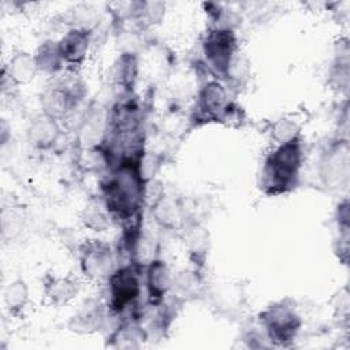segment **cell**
<instances>
[{"mask_svg": "<svg viewBox=\"0 0 350 350\" xmlns=\"http://www.w3.org/2000/svg\"><path fill=\"white\" fill-rule=\"evenodd\" d=\"M145 196L142 156H124L115 161L101 183V198L111 219L122 223L123 230L139 227Z\"/></svg>", "mask_w": 350, "mask_h": 350, "instance_id": "6da1fadb", "label": "cell"}, {"mask_svg": "<svg viewBox=\"0 0 350 350\" xmlns=\"http://www.w3.org/2000/svg\"><path fill=\"white\" fill-rule=\"evenodd\" d=\"M304 163L301 135L278 144L264 159L260 187L265 196L278 197L293 191L299 183Z\"/></svg>", "mask_w": 350, "mask_h": 350, "instance_id": "7a4b0ae2", "label": "cell"}, {"mask_svg": "<svg viewBox=\"0 0 350 350\" xmlns=\"http://www.w3.org/2000/svg\"><path fill=\"white\" fill-rule=\"evenodd\" d=\"M202 55L216 79H228L238 57V38L231 26L215 25L204 36Z\"/></svg>", "mask_w": 350, "mask_h": 350, "instance_id": "3957f363", "label": "cell"}, {"mask_svg": "<svg viewBox=\"0 0 350 350\" xmlns=\"http://www.w3.org/2000/svg\"><path fill=\"white\" fill-rule=\"evenodd\" d=\"M260 325L262 327L267 339L280 347L290 346L297 338L302 319L295 306L287 301H278L268 305L258 314Z\"/></svg>", "mask_w": 350, "mask_h": 350, "instance_id": "277c9868", "label": "cell"}, {"mask_svg": "<svg viewBox=\"0 0 350 350\" xmlns=\"http://www.w3.org/2000/svg\"><path fill=\"white\" fill-rule=\"evenodd\" d=\"M107 283V308L112 314H123L126 310L135 306L141 295L139 267L137 262H127L115 268Z\"/></svg>", "mask_w": 350, "mask_h": 350, "instance_id": "5b68a950", "label": "cell"}, {"mask_svg": "<svg viewBox=\"0 0 350 350\" xmlns=\"http://www.w3.org/2000/svg\"><path fill=\"white\" fill-rule=\"evenodd\" d=\"M319 176L328 190L342 191L350 179V148L347 138L332 141L321 153L319 161Z\"/></svg>", "mask_w": 350, "mask_h": 350, "instance_id": "8992f818", "label": "cell"}, {"mask_svg": "<svg viewBox=\"0 0 350 350\" xmlns=\"http://www.w3.org/2000/svg\"><path fill=\"white\" fill-rule=\"evenodd\" d=\"M82 275L92 282L108 280L115 271V256L111 245L101 239H86L78 250Z\"/></svg>", "mask_w": 350, "mask_h": 350, "instance_id": "52a82bcc", "label": "cell"}, {"mask_svg": "<svg viewBox=\"0 0 350 350\" xmlns=\"http://www.w3.org/2000/svg\"><path fill=\"white\" fill-rule=\"evenodd\" d=\"M83 96L85 86L79 81L59 82L49 86L44 90L40 98L42 113L60 120L78 105Z\"/></svg>", "mask_w": 350, "mask_h": 350, "instance_id": "ba28073f", "label": "cell"}, {"mask_svg": "<svg viewBox=\"0 0 350 350\" xmlns=\"http://www.w3.org/2000/svg\"><path fill=\"white\" fill-rule=\"evenodd\" d=\"M197 120L221 122L232 113L226 86L219 79L206 81L197 93Z\"/></svg>", "mask_w": 350, "mask_h": 350, "instance_id": "9c48e42d", "label": "cell"}, {"mask_svg": "<svg viewBox=\"0 0 350 350\" xmlns=\"http://www.w3.org/2000/svg\"><path fill=\"white\" fill-rule=\"evenodd\" d=\"M108 134V112L100 105H92L83 115L78 130L77 142L81 149H94L104 145Z\"/></svg>", "mask_w": 350, "mask_h": 350, "instance_id": "30bf717a", "label": "cell"}, {"mask_svg": "<svg viewBox=\"0 0 350 350\" xmlns=\"http://www.w3.org/2000/svg\"><path fill=\"white\" fill-rule=\"evenodd\" d=\"M172 275L167 262L161 258H152L145 265V286L148 301L152 306H160L172 287Z\"/></svg>", "mask_w": 350, "mask_h": 350, "instance_id": "8fae6325", "label": "cell"}, {"mask_svg": "<svg viewBox=\"0 0 350 350\" xmlns=\"http://www.w3.org/2000/svg\"><path fill=\"white\" fill-rule=\"evenodd\" d=\"M92 42V30L71 27L59 41L62 60L68 67H81L88 57Z\"/></svg>", "mask_w": 350, "mask_h": 350, "instance_id": "7c38bea8", "label": "cell"}, {"mask_svg": "<svg viewBox=\"0 0 350 350\" xmlns=\"http://www.w3.org/2000/svg\"><path fill=\"white\" fill-rule=\"evenodd\" d=\"M183 241L187 257L193 264L194 271L201 275L205 268L211 249L209 231L200 223H190L185 228Z\"/></svg>", "mask_w": 350, "mask_h": 350, "instance_id": "4fadbf2b", "label": "cell"}, {"mask_svg": "<svg viewBox=\"0 0 350 350\" xmlns=\"http://www.w3.org/2000/svg\"><path fill=\"white\" fill-rule=\"evenodd\" d=\"M105 324V306L96 298L86 299L71 316L68 328L77 334H94Z\"/></svg>", "mask_w": 350, "mask_h": 350, "instance_id": "5bb4252c", "label": "cell"}, {"mask_svg": "<svg viewBox=\"0 0 350 350\" xmlns=\"http://www.w3.org/2000/svg\"><path fill=\"white\" fill-rule=\"evenodd\" d=\"M60 131L59 120L41 112L31 119L27 127V139L33 148L48 150L57 142Z\"/></svg>", "mask_w": 350, "mask_h": 350, "instance_id": "9a60e30c", "label": "cell"}, {"mask_svg": "<svg viewBox=\"0 0 350 350\" xmlns=\"http://www.w3.org/2000/svg\"><path fill=\"white\" fill-rule=\"evenodd\" d=\"M44 295L53 306H63L71 302L79 293V282L74 276H57L48 273L44 278Z\"/></svg>", "mask_w": 350, "mask_h": 350, "instance_id": "2e32d148", "label": "cell"}, {"mask_svg": "<svg viewBox=\"0 0 350 350\" xmlns=\"http://www.w3.org/2000/svg\"><path fill=\"white\" fill-rule=\"evenodd\" d=\"M152 216L161 228H178L183 221L182 205L174 196L161 193L152 205Z\"/></svg>", "mask_w": 350, "mask_h": 350, "instance_id": "e0dca14e", "label": "cell"}, {"mask_svg": "<svg viewBox=\"0 0 350 350\" xmlns=\"http://www.w3.org/2000/svg\"><path fill=\"white\" fill-rule=\"evenodd\" d=\"M37 71L38 67L34 55L26 51H19L10 59L4 68V77H7L12 85L21 86L30 83L36 78Z\"/></svg>", "mask_w": 350, "mask_h": 350, "instance_id": "ac0fdd59", "label": "cell"}, {"mask_svg": "<svg viewBox=\"0 0 350 350\" xmlns=\"http://www.w3.org/2000/svg\"><path fill=\"white\" fill-rule=\"evenodd\" d=\"M108 339H111V347L135 349L146 339V331L135 320H124L115 328Z\"/></svg>", "mask_w": 350, "mask_h": 350, "instance_id": "d6986e66", "label": "cell"}, {"mask_svg": "<svg viewBox=\"0 0 350 350\" xmlns=\"http://www.w3.org/2000/svg\"><path fill=\"white\" fill-rule=\"evenodd\" d=\"M5 309L11 316H21L29 304V287L23 279L10 282L3 293Z\"/></svg>", "mask_w": 350, "mask_h": 350, "instance_id": "ffe728a7", "label": "cell"}, {"mask_svg": "<svg viewBox=\"0 0 350 350\" xmlns=\"http://www.w3.org/2000/svg\"><path fill=\"white\" fill-rule=\"evenodd\" d=\"M138 75V62L134 53L124 52L115 64V79L124 93H130Z\"/></svg>", "mask_w": 350, "mask_h": 350, "instance_id": "44dd1931", "label": "cell"}, {"mask_svg": "<svg viewBox=\"0 0 350 350\" xmlns=\"http://www.w3.org/2000/svg\"><path fill=\"white\" fill-rule=\"evenodd\" d=\"M38 71H44L46 74H56L62 70L64 64L59 52L57 41L46 40L44 41L34 53Z\"/></svg>", "mask_w": 350, "mask_h": 350, "instance_id": "7402d4cb", "label": "cell"}, {"mask_svg": "<svg viewBox=\"0 0 350 350\" xmlns=\"http://www.w3.org/2000/svg\"><path fill=\"white\" fill-rule=\"evenodd\" d=\"M81 220L85 227L93 231H105L108 228L111 216L101 197L98 200H92L90 202H88V205L82 211Z\"/></svg>", "mask_w": 350, "mask_h": 350, "instance_id": "603a6c76", "label": "cell"}, {"mask_svg": "<svg viewBox=\"0 0 350 350\" xmlns=\"http://www.w3.org/2000/svg\"><path fill=\"white\" fill-rule=\"evenodd\" d=\"M331 83L335 85V88H339V90L347 92L349 88V46L347 44H343L342 48H339V53L336 55L331 70H329Z\"/></svg>", "mask_w": 350, "mask_h": 350, "instance_id": "cb8c5ba5", "label": "cell"}, {"mask_svg": "<svg viewBox=\"0 0 350 350\" xmlns=\"http://www.w3.org/2000/svg\"><path fill=\"white\" fill-rule=\"evenodd\" d=\"M200 280H201V275L197 273L194 269L191 272L183 271L172 278L171 290H174L176 297L186 299L198 293Z\"/></svg>", "mask_w": 350, "mask_h": 350, "instance_id": "d4e9b609", "label": "cell"}, {"mask_svg": "<svg viewBox=\"0 0 350 350\" xmlns=\"http://www.w3.org/2000/svg\"><path fill=\"white\" fill-rule=\"evenodd\" d=\"M299 131L301 126L297 120L291 118H280L272 126V138L276 141V144H283L301 135Z\"/></svg>", "mask_w": 350, "mask_h": 350, "instance_id": "484cf974", "label": "cell"}, {"mask_svg": "<svg viewBox=\"0 0 350 350\" xmlns=\"http://www.w3.org/2000/svg\"><path fill=\"white\" fill-rule=\"evenodd\" d=\"M72 22H75V25L72 27H79V29H88L92 30L96 21H97V15H96V10L92 5H77L72 10V16H71Z\"/></svg>", "mask_w": 350, "mask_h": 350, "instance_id": "4316f807", "label": "cell"}]
</instances>
